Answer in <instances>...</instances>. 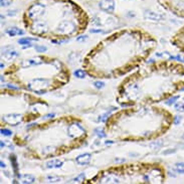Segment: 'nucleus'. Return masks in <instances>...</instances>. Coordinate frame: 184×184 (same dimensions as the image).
Instances as JSON below:
<instances>
[{
    "label": "nucleus",
    "instance_id": "obj_1",
    "mask_svg": "<svg viewBox=\"0 0 184 184\" xmlns=\"http://www.w3.org/2000/svg\"><path fill=\"white\" fill-rule=\"evenodd\" d=\"M77 30V25L73 20L64 19L62 20L57 25V32L61 34H71Z\"/></svg>",
    "mask_w": 184,
    "mask_h": 184
},
{
    "label": "nucleus",
    "instance_id": "obj_2",
    "mask_svg": "<svg viewBox=\"0 0 184 184\" xmlns=\"http://www.w3.org/2000/svg\"><path fill=\"white\" fill-rule=\"evenodd\" d=\"M49 86V81L47 79H35L29 82V89L38 94L44 93V90Z\"/></svg>",
    "mask_w": 184,
    "mask_h": 184
},
{
    "label": "nucleus",
    "instance_id": "obj_3",
    "mask_svg": "<svg viewBox=\"0 0 184 184\" xmlns=\"http://www.w3.org/2000/svg\"><path fill=\"white\" fill-rule=\"evenodd\" d=\"M47 30H48V25L47 23V21L40 20V19L32 20L31 31L33 32V33L42 34V33H45Z\"/></svg>",
    "mask_w": 184,
    "mask_h": 184
},
{
    "label": "nucleus",
    "instance_id": "obj_4",
    "mask_svg": "<svg viewBox=\"0 0 184 184\" xmlns=\"http://www.w3.org/2000/svg\"><path fill=\"white\" fill-rule=\"evenodd\" d=\"M67 134L72 138H79L85 134V130L79 123H73L68 126Z\"/></svg>",
    "mask_w": 184,
    "mask_h": 184
},
{
    "label": "nucleus",
    "instance_id": "obj_5",
    "mask_svg": "<svg viewBox=\"0 0 184 184\" xmlns=\"http://www.w3.org/2000/svg\"><path fill=\"white\" fill-rule=\"evenodd\" d=\"M3 120L5 121L6 123H8L9 125H13L15 126L17 124H19L21 122V116L18 114H8L5 115L3 117Z\"/></svg>",
    "mask_w": 184,
    "mask_h": 184
},
{
    "label": "nucleus",
    "instance_id": "obj_6",
    "mask_svg": "<svg viewBox=\"0 0 184 184\" xmlns=\"http://www.w3.org/2000/svg\"><path fill=\"white\" fill-rule=\"evenodd\" d=\"M91 159H92V155L90 153H84L77 156L76 158V162L79 165H87L91 162Z\"/></svg>",
    "mask_w": 184,
    "mask_h": 184
},
{
    "label": "nucleus",
    "instance_id": "obj_7",
    "mask_svg": "<svg viewBox=\"0 0 184 184\" xmlns=\"http://www.w3.org/2000/svg\"><path fill=\"white\" fill-rule=\"evenodd\" d=\"M43 62L42 58L39 57H36L30 59H26L23 62H22V67H31V66H38Z\"/></svg>",
    "mask_w": 184,
    "mask_h": 184
},
{
    "label": "nucleus",
    "instance_id": "obj_8",
    "mask_svg": "<svg viewBox=\"0 0 184 184\" xmlns=\"http://www.w3.org/2000/svg\"><path fill=\"white\" fill-rule=\"evenodd\" d=\"M62 164H63L62 160L52 159L50 161H47V162L45 163V166H47V168H59L62 166Z\"/></svg>",
    "mask_w": 184,
    "mask_h": 184
},
{
    "label": "nucleus",
    "instance_id": "obj_9",
    "mask_svg": "<svg viewBox=\"0 0 184 184\" xmlns=\"http://www.w3.org/2000/svg\"><path fill=\"white\" fill-rule=\"evenodd\" d=\"M145 18H147V19H149V20H152V21H159L162 19V16L158 14V13H155L152 11H147L145 12Z\"/></svg>",
    "mask_w": 184,
    "mask_h": 184
},
{
    "label": "nucleus",
    "instance_id": "obj_10",
    "mask_svg": "<svg viewBox=\"0 0 184 184\" xmlns=\"http://www.w3.org/2000/svg\"><path fill=\"white\" fill-rule=\"evenodd\" d=\"M16 57H18V52H16L15 50H8V52H3L2 53V57L6 61H12Z\"/></svg>",
    "mask_w": 184,
    "mask_h": 184
},
{
    "label": "nucleus",
    "instance_id": "obj_11",
    "mask_svg": "<svg viewBox=\"0 0 184 184\" xmlns=\"http://www.w3.org/2000/svg\"><path fill=\"white\" fill-rule=\"evenodd\" d=\"M6 33L9 36H14V35H22L24 33L23 30H21L19 28H17V27H12V28H9L6 29Z\"/></svg>",
    "mask_w": 184,
    "mask_h": 184
},
{
    "label": "nucleus",
    "instance_id": "obj_12",
    "mask_svg": "<svg viewBox=\"0 0 184 184\" xmlns=\"http://www.w3.org/2000/svg\"><path fill=\"white\" fill-rule=\"evenodd\" d=\"M34 181H35V177L33 175H27V174H25V175H21L20 176V182L23 183V184L33 183Z\"/></svg>",
    "mask_w": 184,
    "mask_h": 184
},
{
    "label": "nucleus",
    "instance_id": "obj_13",
    "mask_svg": "<svg viewBox=\"0 0 184 184\" xmlns=\"http://www.w3.org/2000/svg\"><path fill=\"white\" fill-rule=\"evenodd\" d=\"M10 161H11V163H12L13 169H14L15 175H16L18 178H20V176H21V175H20V174H18V170H17V160H16V157H15V156H11Z\"/></svg>",
    "mask_w": 184,
    "mask_h": 184
},
{
    "label": "nucleus",
    "instance_id": "obj_14",
    "mask_svg": "<svg viewBox=\"0 0 184 184\" xmlns=\"http://www.w3.org/2000/svg\"><path fill=\"white\" fill-rule=\"evenodd\" d=\"M37 38H32V37H24V38H20L18 39V43L19 44H29L30 41H37Z\"/></svg>",
    "mask_w": 184,
    "mask_h": 184
},
{
    "label": "nucleus",
    "instance_id": "obj_15",
    "mask_svg": "<svg viewBox=\"0 0 184 184\" xmlns=\"http://www.w3.org/2000/svg\"><path fill=\"white\" fill-rule=\"evenodd\" d=\"M85 178H86L85 173H80L79 175L76 176L75 178L72 179V181H73V182H77V183H82V181L85 180Z\"/></svg>",
    "mask_w": 184,
    "mask_h": 184
},
{
    "label": "nucleus",
    "instance_id": "obj_16",
    "mask_svg": "<svg viewBox=\"0 0 184 184\" xmlns=\"http://www.w3.org/2000/svg\"><path fill=\"white\" fill-rule=\"evenodd\" d=\"M73 75H75L77 77H79V79H84V77H86L87 73L82 70H77V71H75V72H73Z\"/></svg>",
    "mask_w": 184,
    "mask_h": 184
},
{
    "label": "nucleus",
    "instance_id": "obj_17",
    "mask_svg": "<svg viewBox=\"0 0 184 184\" xmlns=\"http://www.w3.org/2000/svg\"><path fill=\"white\" fill-rule=\"evenodd\" d=\"M95 133L96 135L98 136L99 138H105L106 137V133L104 132V130L102 128H97L95 129Z\"/></svg>",
    "mask_w": 184,
    "mask_h": 184
},
{
    "label": "nucleus",
    "instance_id": "obj_18",
    "mask_svg": "<svg viewBox=\"0 0 184 184\" xmlns=\"http://www.w3.org/2000/svg\"><path fill=\"white\" fill-rule=\"evenodd\" d=\"M47 180H49L48 182L56 183V182H59V181H61L62 178L58 177V176H47Z\"/></svg>",
    "mask_w": 184,
    "mask_h": 184
},
{
    "label": "nucleus",
    "instance_id": "obj_19",
    "mask_svg": "<svg viewBox=\"0 0 184 184\" xmlns=\"http://www.w3.org/2000/svg\"><path fill=\"white\" fill-rule=\"evenodd\" d=\"M175 169L179 173H183L184 174V163H177L175 165Z\"/></svg>",
    "mask_w": 184,
    "mask_h": 184
},
{
    "label": "nucleus",
    "instance_id": "obj_20",
    "mask_svg": "<svg viewBox=\"0 0 184 184\" xmlns=\"http://www.w3.org/2000/svg\"><path fill=\"white\" fill-rule=\"evenodd\" d=\"M94 86H95V88H97V89H103L105 87V82H101V81H97V82H94Z\"/></svg>",
    "mask_w": 184,
    "mask_h": 184
},
{
    "label": "nucleus",
    "instance_id": "obj_21",
    "mask_svg": "<svg viewBox=\"0 0 184 184\" xmlns=\"http://www.w3.org/2000/svg\"><path fill=\"white\" fill-rule=\"evenodd\" d=\"M178 99H179V97H178V96H175V97H173V98L169 99L168 101H166V102H165V104L168 105V106H171L172 104L175 103V102H176V100H178Z\"/></svg>",
    "mask_w": 184,
    "mask_h": 184
},
{
    "label": "nucleus",
    "instance_id": "obj_22",
    "mask_svg": "<svg viewBox=\"0 0 184 184\" xmlns=\"http://www.w3.org/2000/svg\"><path fill=\"white\" fill-rule=\"evenodd\" d=\"M34 48H35V50L37 52H47V48L45 47H43V45H42V47H39V45H35Z\"/></svg>",
    "mask_w": 184,
    "mask_h": 184
},
{
    "label": "nucleus",
    "instance_id": "obj_23",
    "mask_svg": "<svg viewBox=\"0 0 184 184\" xmlns=\"http://www.w3.org/2000/svg\"><path fill=\"white\" fill-rule=\"evenodd\" d=\"M162 146V142H154V143H152V144H150V147L152 149H157V148H160V147Z\"/></svg>",
    "mask_w": 184,
    "mask_h": 184
},
{
    "label": "nucleus",
    "instance_id": "obj_24",
    "mask_svg": "<svg viewBox=\"0 0 184 184\" xmlns=\"http://www.w3.org/2000/svg\"><path fill=\"white\" fill-rule=\"evenodd\" d=\"M1 134L4 136H11L12 132L10 130H8V129H1Z\"/></svg>",
    "mask_w": 184,
    "mask_h": 184
},
{
    "label": "nucleus",
    "instance_id": "obj_25",
    "mask_svg": "<svg viewBox=\"0 0 184 184\" xmlns=\"http://www.w3.org/2000/svg\"><path fill=\"white\" fill-rule=\"evenodd\" d=\"M180 121H181V118L179 116H176L175 119H174V124H175V125H178V124L180 123Z\"/></svg>",
    "mask_w": 184,
    "mask_h": 184
},
{
    "label": "nucleus",
    "instance_id": "obj_26",
    "mask_svg": "<svg viewBox=\"0 0 184 184\" xmlns=\"http://www.w3.org/2000/svg\"><path fill=\"white\" fill-rule=\"evenodd\" d=\"M87 38H88V36L87 35H82V36H79V37L77 38V41H82V40H86Z\"/></svg>",
    "mask_w": 184,
    "mask_h": 184
},
{
    "label": "nucleus",
    "instance_id": "obj_27",
    "mask_svg": "<svg viewBox=\"0 0 184 184\" xmlns=\"http://www.w3.org/2000/svg\"><path fill=\"white\" fill-rule=\"evenodd\" d=\"M92 33H100V32H104L102 29H91Z\"/></svg>",
    "mask_w": 184,
    "mask_h": 184
},
{
    "label": "nucleus",
    "instance_id": "obj_28",
    "mask_svg": "<svg viewBox=\"0 0 184 184\" xmlns=\"http://www.w3.org/2000/svg\"><path fill=\"white\" fill-rule=\"evenodd\" d=\"M54 117V114H47V115H45L44 118L45 119H50V118H53Z\"/></svg>",
    "mask_w": 184,
    "mask_h": 184
},
{
    "label": "nucleus",
    "instance_id": "obj_29",
    "mask_svg": "<svg viewBox=\"0 0 184 184\" xmlns=\"http://www.w3.org/2000/svg\"><path fill=\"white\" fill-rule=\"evenodd\" d=\"M6 87H7V88H9V89H12V90H18V88H17V87L11 86V85H7Z\"/></svg>",
    "mask_w": 184,
    "mask_h": 184
},
{
    "label": "nucleus",
    "instance_id": "obj_30",
    "mask_svg": "<svg viewBox=\"0 0 184 184\" xmlns=\"http://www.w3.org/2000/svg\"><path fill=\"white\" fill-rule=\"evenodd\" d=\"M175 152V150H168V151H164L163 154H169V153H173Z\"/></svg>",
    "mask_w": 184,
    "mask_h": 184
},
{
    "label": "nucleus",
    "instance_id": "obj_31",
    "mask_svg": "<svg viewBox=\"0 0 184 184\" xmlns=\"http://www.w3.org/2000/svg\"><path fill=\"white\" fill-rule=\"evenodd\" d=\"M115 162H125V159H118V158H116V159H115Z\"/></svg>",
    "mask_w": 184,
    "mask_h": 184
},
{
    "label": "nucleus",
    "instance_id": "obj_32",
    "mask_svg": "<svg viewBox=\"0 0 184 184\" xmlns=\"http://www.w3.org/2000/svg\"><path fill=\"white\" fill-rule=\"evenodd\" d=\"M0 165H1V168H5V164H4V163L2 162V161L0 162Z\"/></svg>",
    "mask_w": 184,
    "mask_h": 184
},
{
    "label": "nucleus",
    "instance_id": "obj_33",
    "mask_svg": "<svg viewBox=\"0 0 184 184\" xmlns=\"http://www.w3.org/2000/svg\"><path fill=\"white\" fill-rule=\"evenodd\" d=\"M114 143V141H106V144H113Z\"/></svg>",
    "mask_w": 184,
    "mask_h": 184
},
{
    "label": "nucleus",
    "instance_id": "obj_34",
    "mask_svg": "<svg viewBox=\"0 0 184 184\" xmlns=\"http://www.w3.org/2000/svg\"><path fill=\"white\" fill-rule=\"evenodd\" d=\"M34 125H36V124H34V123H33V124H30V125H29V126H27V128H30V127H32V126H34Z\"/></svg>",
    "mask_w": 184,
    "mask_h": 184
},
{
    "label": "nucleus",
    "instance_id": "obj_35",
    "mask_svg": "<svg viewBox=\"0 0 184 184\" xmlns=\"http://www.w3.org/2000/svg\"><path fill=\"white\" fill-rule=\"evenodd\" d=\"M0 67H1V68H3V67H4V64H3V63H1V64H0Z\"/></svg>",
    "mask_w": 184,
    "mask_h": 184
},
{
    "label": "nucleus",
    "instance_id": "obj_36",
    "mask_svg": "<svg viewBox=\"0 0 184 184\" xmlns=\"http://www.w3.org/2000/svg\"><path fill=\"white\" fill-rule=\"evenodd\" d=\"M183 138H184V135H183Z\"/></svg>",
    "mask_w": 184,
    "mask_h": 184
}]
</instances>
